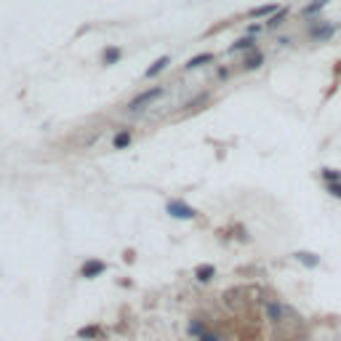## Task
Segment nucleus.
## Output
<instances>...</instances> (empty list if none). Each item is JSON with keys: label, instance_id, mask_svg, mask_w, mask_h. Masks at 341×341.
<instances>
[{"label": "nucleus", "instance_id": "f257e3e1", "mask_svg": "<svg viewBox=\"0 0 341 341\" xmlns=\"http://www.w3.org/2000/svg\"><path fill=\"white\" fill-rule=\"evenodd\" d=\"M160 94H163V88H149V91H141L139 96H134V99L128 102V109H131V112H139L141 107H147V104H152V102H155Z\"/></svg>", "mask_w": 341, "mask_h": 341}, {"label": "nucleus", "instance_id": "f03ea898", "mask_svg": "<svg viewBox=\"0 0 341 341\" xmlns=\"http://www.w3.org/2000/svg\"><path fill=\"white\" fill-rule=\"evenodd\" d=\"M168 213L173 216V219H195V216H198L195 208H189L187 203H181V200H170L168 203Z\"/></svg>", "mask_w": 341, "mask_h": 341}, {"label": "nucleus", "instance_id": "7ed1b4c3", "mask_svg": "<svg viewBox=\"0 0 341 341\" xmlns=\"http://www.w3.org/2000/svg\"><path fill=\"white\" fill-rule=\"evenodd\" d=\"M104 270H107V264H104V261H85L80 274H83L85 280H94V277H99Z\"/></svg>", "mask_w": 341, "mask_h": 341}, {"label": "nucleus", "instance_id": "20e7f679", "mask_svg": "<svg viewBox=\"0 0 341 341\" xmlns=\"http://www.w3.org/2000/svg\"><path fill=\"white\" fill-rule=\"evenodd\" d=\"M267 317H270L272 323H283V317H285V307H283V304H274V301H270V304H267Z\"/></svg>", "mask_w": 341, "mask_h": 341}, {"label": "nucleus", "instance_id": "39448f33", "mask_svg": "<svg viewBox=\"0 0 341 341\" xmlns=\"http://www.w3.org/2000/svg\"><path fill=\"white\" fill-rule=\"evenodd\" d=\"M168 64H170V56H160V59H157V62L152 64V67H149L147 72H144V75H147V77H157L163 69L168 67Z\"/></svg>", "mask_w": 341, "mask_h": 341}, {"label": "nucleus", "instance_id": "423d86ee", "mask_svg": "<svg viewBox=\"0 0 341 341\" xmlns=\"http://www.w3.org/2000/svg\"><path fill=\"white\" fill-rule=\"evenodd\" d=\"M213 274H216V270L211 264H200L198 270H195V277L200 280V283H208V280H213Z\"/></svg>", "mask_w": 341, "mask_h": 341}, {"label": "nucleus", "instance_id": "0eeeda50", "mask_svg": "<svg viewBox=\"0 0 341 341\" xmlns=\"http://www.w3.org/2000/svg\"><path fill=\"white\" fill-rule=\"evenodd\" d=\"M131 139H134V136H131V131H120V134H115L112 147H115V149H126L128 144H131Z\"/></svg>", "mask_w": 341, "mask_h": 341}, {"label": "nucleus", "instance_id": "6e6552de", "mask_svg": "<svg viewBox=\"0 0 341 341\" xmlns=\"http://www.w3.org/2000/svg\"><path fill=\"white\" fill-rule=\"evenodd\" d=\"M261 62H264V56H261L259 51H253V54L248 56L245 62H242V67H245V69H259V67H261Z\"/></svg>", "mask_w": 341, "mask_h": 341}, {"label": "nucleus", "instance_id": "1a4fd4ad", "mask_svg": "<svg viewBox=\"0 0 341 341\" xmlns=\"http://www.w3.org/2000/svg\"><path fill=\"white\" fill-rule=\"evenodd\" d=\"M208 62H213V54H200V56H195V59H189V62H187V69H195V67H203V64H208Z\"/></svg>", "mask_w": 341, "mask_h": 341}, {"label": "nucleus", "instance_id": "9d476101", "mask_svg": "<svg viewBox=\"0 0 341 341\" xmlns=\"http://www.w3.org/2000/svg\"><path fill=\"white\" fill-rule=\"evenodd\" d=\"M277 5H274V3H270V5H259V8H253L251 11V16L256 19V16H270V14H277Z\"/></svg>", "mask_w": 341, "mask_h": 341}, {"label": "nucleus", "instance_id": "9b49d317", "mask_svg": "<svg viewBox=\"0 0 341 341\" xmlns=\"http://www.w3.org/2000/svg\"><path fill=\"white\" fill-rule=\"evenodd\" d=\"M296 259L301 261V264H307V267H317V264H320V259H317V256H314V253H304V251L296 253Z\"/></svg>", "mask_w": 341, "mask_h": 341}, {"label": "nucleus", "instance_id": "f8f14e48", "mask_svg": "<svg viewBox=\"0 0 341 341\" xmlns=\"http://www.w3.org/2000/svg\"><path fill=\"white\" fill-rule=\"evenodd\" d=\"M333 30H336V27H331V24H325V27H314V30H312V37L323 40V37H331V35H333Z\"/></svg>", "mask_w": 341, "mask_h": 341}, {"label": "nucleus", "instance_id": "ddd939ff", "mask_svg": "<svg viewBox=\"0 0 341 341\" xmlns=\"http://www.w3.org/2000/svg\"><path fill=\"white\" fill-rule=\"evenodd\" d=\"M189 336H195V339L205 336V328H203V323H198V320H192V323H189Z\"/></svg>", "mask_w": 341, "mask_h": 341}, {"label": "nucleus", "instance_id": "4468645a", "mask_svg": "<svg viewBox=\"0 0 341 341\" xmlns=\"http://www.w3.org/2000/svg\"><path fill=\"white\" fill-rule=\"evenodd\" d=\"M77 336H80V339H96V336H99V328H80Z\"/></svg>", "mask_w": 341, "mask_h": 341}, {"label": "nucleus", "instance_id": "2eb2a0df", "mask_svg": "<svg viewBox=\"0 0 341 341\" xmlns=\"http://www.w3.org/2000/svg\"><path fill=\"white\" fill-rule=\"evenodd\" d=\"M285 16H288V8H280V11H277V14H274V16L270 19V27H277V24H280V22H283V19H285Z\"/></svg>", "mask_w": 341, "mask_h": 341}, {"label": "nucleus", "instance_id": "dca6fc26", "mask_svg": "<svg viewBox=\"0 0 341 341\" xmlns=\"http://www.w3.org/2000/svg\"><path fill=\"white\" fill-rule=\"evenodd\" d=\"M242 48H253V40L251 37H242V40H238L232 45V51H242Z\"/></svg>", "mask_w": 341, "mask_h": 341}, {"label": "nucleus", "instance_id": "f3484780", "mask_svg": "<svg viewBox=\"0 0 341 341\" xmlns=\"http://www.w3.org/2000/svg\"><path fill=\"white\" fill-rule=\"evenodd\" d=\"M117 59H120V51H117V48H109L107 54H104V62H107V64H115Z\"/></svg>", "mask_w": 341, "mask_h": 341}, {"label": "nucleus", "instance_id": "a211bd4d", "mask_svg": "<svg viewBox=\"0 0 341 341\" xmlns=\"http://www.w3.org/2000/svg\"><path fill=\"white\" fill-rule=\"evenodd\" d=\"M323 179H325V181H341V173H339V170L325 168V170H323Z\"/></svg>", "mask_w": 341, "mask_h": 341}, {"label": "nucleus", "instance_id": "6ab92c4d", "mask_svg": "<svg viewBox=\"0 0 341 341\" xmlns=\"http://www.w3.org/2000/svg\"><path fill=\"white\" fill-rule=\"evenodd\" d=\"M328 3V0H317V3H312V5H307V8H304V16H309V14H314V11H320V8H323V5Z\"/></svg>", "mask_w": 341, "mask_h": 341}, {"label": "nucleus", "instance_id": "aec40b11", "mask_svg": "<svg viewBox=\"0 0 341 341\" xmlns=\"http://www.w3.org/2000/svg\"><path fill=\"white\" fill-rule=\"evenodd\" d=\"M328 192L333 198H341V181H328Z\"/></svg>", "mask_w": 341, "mask_h": 341}, {"label": "nucleus", "instance_id": "412c9836", "mask_svg": "<svg viewBox=\"0 0 341 341\" xmlns=\"http://www.w3.org/2000/svg\"><path fill=\"white\" fill-rule=\"evenodd\" d=\"M198 341H221V339L216 336V333H205V336H200Z\"/></svg>", "mask_w": 341, "mask_h": 341}]
</instances>
